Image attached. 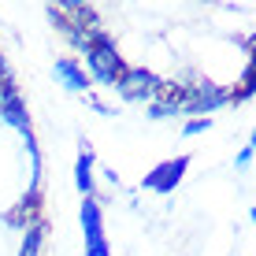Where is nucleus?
Returning a JSON list of instances; mask_svg holds the SVG:
<instances>
[{
  "instance_id": "nucleus-6",
  "label": "nucleus",
  "mask_w": 256,
  "mask_h": 256,
  "mask_svg": "<svg viewBox=\"0 0 256 256\" xmlns=\"http://www.w3.org/2000/svg\"><path fill=\"white\" fill-rule=\"evenodd\" d=\"M78 219H82V234H86V249L90 245H104V212L96 197H82V208H78Z\"/></svg>"
},
{
  "instance_id": "nucleus-13",
  "label": "nucleus",
  "mask_w": 256,
  "mask_h": 256,
  "mask_svg": "<svg viewBox=\"0 0 256 256\" xmlns=\"http://www.w3.org/2000/svg\"><path fill=\"white\" fill-rule=\"evenodd\" d=\"M245 148H249V152L256 156V126H252V138H249V145H245Z\"/></svg>"
},
{
  "instance_id": "nucleus-7",
  "label": "nucleus",
  "mask_w": 256,
  "mask_h": 256,
  "mask_svg": "<svg viewBox=\"0 0 256 256\" xmlns=\"http://www.w3.org/2000/svg\"><path fill=\"white\" fill-rule=\"evenodd\" d=\"M52 74H56L60 86L70 90V93H86V90H90V74H86V67L78 64L74 56H60L56 67H52Z\"/></svg>"
},
{
  "instance_id": "nucleus-4",
  "label": "nucleus",
  "mask_w": 256,
  "mask_h": 256,
  "mask_svg": "<svg viewBox=\"0 0 256 256\" xmlns=\"http://www.w3.org/2000/svg\"><path fill=\"white\" fill-rule=\"evenodd\" d=\"M186 171H190V156H174V160H164V164H156L152 171L141 178V190L167 197V193L178 190V182L186 178Z\"/></svg>"
},
{
  "instance_id": "nucleus-8",
  "label": "nucleus",
  "mask_w": 256,
  "mask_h": 256,
  "mask_svg": "<svg viewBox=\"0 0 256 256\" xmlns=\"http://www.w3.org/2000/svg\"><path fill=\"white\" fill-rule=\"evenodd\" d=\"M74 186L82 197H93V190H96V182H93V148L86 145V148H78V156H74Z\"/></svg>"
},
{
  "instance_id": "nucleus-9",
  "label": "nucleus",
  "mask_w": 256,
  "mask_h": 256,
  "mask_svg": "<svg viewBox=\"0 0 256 256\" xmlns=\"http://www.w3.org/2000/svg\"><path fill=\"white\" fill-rule=\"evenodd\" d=\"M45 234H48V223L45 219H34L30 226L22 230V245H19V256H41V245H45Z\"/></svg>"
},
{
  "instance_id": "nucleus-3",
  "label": "nucleus",
  "mask_w": 256,
  "mask_h": 256,
  "mask_svg": "<svg viewBox=\"0 0 256 256\" xmlns=\"http://www.w3.org/2000/svg\"><path fill=\"white\" fill-rule=\"evenodd\" d=\"M160 86H164L160 74H152V70H145V67H126V70H122V78L116 82V93L122 96V100L148 104V100L160 96Z\"/></svg>"
},
{
  "instance_id": "nucleus-12",
  "label": "nucleus",
  "mask_w": 256,
  "mask_h": 256,
  "mask_svg": "<svg viewBox=\"0 0 256 256\" xmlns=\"http://www.w3.org/2000/svg\"><path fill=\"white\" fill-rule=\"evenodd\" d=\"M245 45H249V64H256V38H249Z\"/></svg>"
},
{
  "instance_id": "nucleus-14",
  "label": "nucleus",
  "mask_w": 256,
  "mask_h": 256,
  "mask_svg": "<svg viewBox=\"0 0 256 256\" xmlns=\"http://www.w3.org/2000/svg\"><path fill=\"white\" fill-rule=\"evenodd\" d=\"M249 219H252V226H256V204H252V208H249Z\"/></svg>"
},
{
  "instance_id": "nucleus-5",
  "label": "nucleus",
  "mask_w": 256,
  "mask_h": 256,
  "mask_svg": "<svg viewBox=\"0 0 256 256\" xmlns=\"http://www.w3.org/2000/svg\"><path fill=\"white\" fill-rule=\"evenodd\" d=\"M0 119H4L12 130H19L22 138L34 134L30 116H26V100H22L19 86H15V78H4V82H0Z\"/></svg>"
},
{
  "instance_id": "nucleus-2",
  "label": "nucleus",
  "mask_w": 256,
  "mask_h": 256,
  "mask_svg": "<svg viewBox=\"0 0 256 256\" xmlns=\"http://www.w3.org/2000/svg\"><path fill=\"white\" fill-rule=\"evenodd\" d=\"M174 100H178V116L212 119V112H219V108L230 104V90L212 86V82H193V86H178Z\"/></svg>"
},
{
  "instance_id": "nucleus-11",
  "label": "nucleus",
  "mask_w": 256,
  "mask_h": 256,
  "mask_svg": "<svg viewBox=\"0 0 256 256\" xmlns=\"http://www.w3.org/2000/svg\"><path fill=\"white\" fill-rule=\"evenodd\" d=\"M249 164H252V152H249V148H242V152L234 156V167H242V171H245Z\"/></svg>"
},
{
  "instance_id": "nucleus-1",
  "label": "nucleus",
  "mask_w": 256,
  "mask_h": 256,
  "mask_svg": "<svg viewBox=\"0 0 256 256\" xmlns=\"http://www.w3.org/2000/svg\"><path fill=\"white\" fill-rule=\"evenodd\" d=\"M86 67H90V82H100L108 86V90H116V82L122 78V64L119 48H116V38H112L108 30H93L90 38H86Z\"/></svg>"
},
{
  "instance_id": "nucleus-10",
  "label": "nucleus",
  "mask_w": 256,
  "mask_h": 256,
  "mask_svg": "<svg viewBox=\"0 0 256 256\" xmlns=\"http://www.w3.org/2000/svg\"><path fill=\"white\" fill-rule=\"evenodd\" d=\"M204 130H212V119H190L186 126H182V134H186V138H197V134H204Z\"/></svg>"
}]
</instances>
